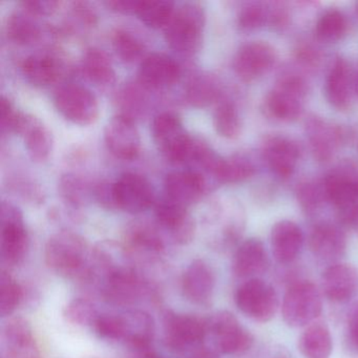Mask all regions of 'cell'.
Masks as SVG:
<instances>
[{
  "label": "cell",
  "instance_id": "1",
  "mask_svg": "<svg viewBox=\"0 0 358 358\" xmlns=\"http://www.w3.org/2000/svg\"><path fill=\"white\" fill-rule=\"evenodd\" d=\"M89 253L83 238L71 232H60L45 247V262L56 273L66 278H85L89 269Z\"/></svg>",
  "mask_w": 358,
  "mask_h": 358
},
{
  "label": "cell",
  "instance_id": "2",
  "mask_svg": "<svg viewBox=\"0 0 358 358\" xmlns=\"http://www.w3.org/2000/svg\"><path fill=\"white\" fill-rule=\"evenodd\" d=\"M204 22V11L200 6L184 5L165 27L167 45L178 53L192 55L200 47Z\"/></svg>",
  "mask_w": 358,
  "mask_h": 358
},
{
  "label": "cell",
  "instance_id": "3",
  "mask_svg": "<svg viewBox=\"0 0 358 358\" xmlns=\"http://www.w3.org/2000/svg\"><path fill=\"white\" fill-rule=\"evenodd\" d=\"M152 133L159 152L167 160L173 163L189 160L194 141L175 115L163 113L157 116L152 122Z\"/></svg>",
  "mask_w": 358,
  "mask_h": 358
},
{
  "label": "cell",
  "instance_id": "4",
  "mask_svg": "<svg viewBox=\"0 0 358 358\" xmlns=\"http://www.w3.org/2000/svg\"><path fill=\"white\" fill-rule=\"evenodd\" d=\"M322 310L320 291L315 285L307 280L292 285L282 299V317L293 328L310 326L322 313Z\"/></svg>",
  "mask_w": 358,
  "mask_h": 358
},
{
  "label": "cell",
  "instance_id": "5",
  "mask_svg": "<svg viewBox=\"0 0 358 358\" xmlns=\"http://www.w3.org/2000/svg\"><path fill=\"white\" fill-rule=\"evenodd\" d=\"M306 83L296 75H286L280 78L265 99L267 114L275 120L291 122L303 112Z\"/></svg>",
  "mask_w": 358,
  "mask_h": 358
},
{
  "label": "cell",
  "instance_id": "6",
  "mask_svg": "<svg viewBox=\"0 0 358 358\" xmlns=\"http://www.w3.org/2000/svg\"><path fill=\"white\" fill-rule=\"evenodd\" d=\"M236 303L243 313L263 322L272 320L278 307L275 290L259 278L246 280L238 287Z\"/></svg>",
  "mask_w": 358,
  "mask_h": 358
},
{
  "label": "cell",
  "instance_id": "7",
  "mask_svg": "<svg viewBox=\"0 0 358 358\" xmlns=\"http://www.w3.org/2000/svg\"><path fill=\"white\" fill-rule=\"evenodd\" d=\"M55 106L64 118L81 127L92 124L99 117L97 98L90 90L81 85L62 87L56 93Z\"/></svg>",
  "mask_w": 358,
  "mask_h": 358
},
{
  "label": "cell",
  "instance_id": "8",
  "mask_svg": "<svg viewBox=\"0 0 358 358\" xmlns=\"http://www.w3.org/2000/svg\"><path fill=\"white\" fill-rule=\"evenodd\" d=\"M207 330L213 341L224 354H240L250 349L253 338L250 333L240 324L234 314L217 312L207 322Z\"/></svg>",
  "mask_w": 358,
  "mask_h": 358
},
{
  "label": "cell",
  "instance_id": "9",
  "mask_svg": "<svg viewBox=\"0 0 358 358\" xmlns=\"http://www.w3.org/2000/svg\"><path fill=\"white\" fill-rule=\"evenodd\" d=\"M322 185L327 201L336 207L339 217L358 206V169L355 167H337L326 176Z\"/></svg>",
  "mask_w": 358,
  "mask_h": 358
},
{
  "label": "cell",
  "instance_id": "10",
  "mask_svg": "<svg viewBox=\"0 0 358 358\" xmlns=\"http://www.w3.org/2000/svg\"><path fill=\"white\" fill-rule=\"evenodd\" d=\"M115 207L129 213H140L154 203V192L150 182L134 173H123L112 186Z\"/></svg>",
  "mask_w": 358,
  "mask_h": 358
},
{
  "label": "cell",
  "instance_id": "11",
  "mask_svg": "<svg viewBox=\"0 0 358 358\" xmlns=\"http://www.w3.org/2000/svg\"><path fill=\"white\" fill-rule=\"evenodd\" d=\"M28 249V236L22 213L12 205L1 208V259L9 266L20 264Z\"/></svg>",
  "mask_w": 358,
  "mask_h": 358
},
{
  "label": "cell",
  "instance_id": "12",
  "mask_svg": "<svg viewBox=\"0 0 358 358\" xmlns=\"http://www.w3.org/2000/svg\"><path fill=\"white\" fill-rule=\"evenodd\" d=\"M207 322L202 318L169 312L164 318V336L171 349L182 351L200 345L206 336Z\"/></svg>",
  "mask_w": 358,
  "mask_h": 358
},
{
  "label": "cell",
  "instance_id": "13",
  "mask_svg": "<svg viewBox=\"0 0 358 358\" xmlns=\"http://www.w3.org/2000/svg\"><path fill=\"white\" fill-rule=\"evenodd\" d=\"M276 62L271 45L263 41H252L243 45L234 60L236 74L246 83L257 80L267 74Z\"/></svg>",
  "mask_w": 358,
  "mask_h": 358
},
{
  "label": "cell",
  "instance_id": "14",
  "mask_svg": "<svg viewBox=\"0 0 358 358\" xmlns=\"http://www.w3.org/2000/svg\"><path fill=\"white\" fill-rule=\"evenodd\" d=\"M106 145L117 158L131 160L139 154L141 138L134 121L125 115L113 117L106 127Z\"/></svg>",
  "mask_w": 358,
  "mask_h": 358
},
{
  "label": "cell",
  "instance_id": "15",
  "mask_svg": "<svg viewBox=\"0 0 358 358\" xmlns=\"http://www.w3.org/2000/svg\"><path fill=\"white\" fill-rule=\"evenodd\" d=\"M103 295L116 305H131L140 299L144 291L141 278L129 266L110 272L101 285Z\"/></svg>",
  "mask_w": 358,
  "mask_h": 358
},
{
  "label": "cell",
  "instance_id": "16",
  "mask_svg": "<svg viewBox=\"0 0 358 358\" xmlns=\"http://www.w3.org/2000/svg\"><path fill=\"white\" fill-rule=\"evenodd\" d=\"M3 338L6 358H41L32 328L24 318H11L3 327Z\"/></svg>",
  "mask_w": 358,
  "mask_h": 358
},
{
  "label": "cell",
  "instance_id": "17",
  "mask_svg": "<svg viewBox=\"0 0 358 358\" xmlns=\"http://www.w3.org/2000/svg\"><path fill=\"white\" fill-rule=\"evenodd\" d=\"M299 156V145L289 138L272 137L264 143V161L276 177H290L294 173Z\"/></svg>",
  "mask_w": 358,
  "mask_h": 358
},
{
  "label": "cell",
  "instance_id": "18",
  "mask_svg": "<svg viewBox=\"0 0 358 358\" xmlns=\"http://www.w3.org/2000/svg\"><path fill=\"white\" fill-rule=\"evenodd\" d=\"M180 77L179 64L163 54H152L140 64V81L150 89H166L178 83Z\"/></svg>",
  "mask_w": 358,
  "mask_h": 358
},
{
  "label": "cell",
  "instance_id": "19",
  "mask_svg": "<svg viewBox=\"0 0 358 358\" xmlns=\"http://www.w3.org/2000/svg\"><path fill=\"white\" fill-rule=\"evenodd\" d=\"M322 290L330 301L345 303L358 291V271L348 264H334L322 275Z\"/></svg>",
  "mask_w": 358,
  "mask_h": 358
},
{
  "label": "cell",
  "instance_id": "20",
  "mask_svg": "<svg viewBox=\"0 0 358 358\" xmlns=\"http://www.w3.org/2000/svg\"><path fill=\"white\" fill-rule=\"evenodd\" d=\"M156 217L158 223L171 232L176 242L186 244L192 241L194 232V222L183 205L166 198L157 204Z\"/></svg>",
  "mask_w": 358,
  "mask_h": 358
},
{
  "label": "cell",
  "instance_id": "21",
  "mask_svg": "<svg viewBox=\"0 0 358 358\" xmlns=\"http://www.w3.org/2000/svg\"><path fill=\"white\" fill-rule=\"evenodd\" d=\"M310 250L322 261H337L345 255L347 238L338 226L330 223L316 225L310 234Z\"/></svg>",
  "mask_w": 358,
  "mask_h": 358
},
{
  "label": "cell",
  "instance_id": "22",
  "mask_svg": "<svg viewBox=\"0 0 358 358\" xmlns=\"http://www.w3.org/2000/svg\"><path fill=\"white\" fill-rule=\"evenodd\" d=\"M307 136L314 157L322 162L333 158L345 137L339 127L316 117L308 121Z\"/></svg>",
  "mask_w": 358,
  "mask_h": 358
},
{
  "label": "cell",
  "instance_id": "23",
  "mask_svg": "<svg viewBox=\"0 0 358 358\" xmlns=\"http://www.w3.org/2000/svg\"><path fill=\"white\" fill-rule=\"evenodd\" d=\"M268 255L265 246L257 238L245 241L234 255L232 271L240 278H257L268 268Z\"/></svg>",
  "mask_w": 358,
  "mask_h": 358
},
{
  "label": "cell",
  "instance_id": "24",
  "mask_svg": "<svg viewBox=\"0 0 358 358\" xmlns=\"http://www.w3.org/2000/svg\"><path fill=\"white\" fill-rule=\"evenodd\" d=\"M164 188L169 200L187 207L202 196L205 190V180L196 171H175L167 176Z\"/></svg>",
  "mask_w": 358,
  "mask_h": 358
},
{
  "label": "cell",
  "instance_id": "25",
  "mask_svg": "<svg viewBox=\"0 0 358 358\" xmlns=\"http://www.w3.org/2000/svg\"><path fill=\"white\" fill-rule=\"evenodd\" d=\"M303 234L294 222L284 220L278 222L271 230V246L274 257L280 264L294 261L301 252Z\"/></svg>",
  "mask_w": 358,
  "mask_h": 358
},
{
  "label": "cell",
  "instance_id": "26",
  "mask_svg": "<svg viewBox=\"0 0 358 358\" xmlns=\"http://www.w3.org/2000/svg\"><path fill=\"white\" fill-rule=\"evenodd\" d=\"M184 294L192 303L204 305L213 296L215 276L205 262H192L184 272L182 280Z\"/></svg>",
  "mask_w": 358,
  "mask_h": 358
},
{
  "label": "cell",
  "instance_id": "27",
  "mask_svg": "<svg viewBox=\"0 0 358 358\" xmlns=\"http://www.w3.org/2000/svg\"><path fill=\"white\" fill-rule=\"evenodd\" d=\"M352 77L348 62L337 57L329 71L324 87L327 100L336 110H345L350 106L353 89Z\"/></svg>",
  "mask_w": 358,
  "mask_h": 358
},
{
  "label": "cell",
  "instance_id": "28",
  "mask_svg": "<svg viewBox=\"0 0 358 358\" xmlns=\"http://www.w3.org/2000/svg\"><path fill=\"white\" fill-rule=\"evenodd\" d=\"M122 341H127L136 349H148L154 337V320L150 314L139 310L119 314Z\"/></svg>",
  "mask_w": 358,
  "mask_h": 358
},
{
  "label": "cell",
  "instance_id": "29",
  "mask_svg": "<svg viewBox=\"0 0 358 358\" xmlns=\"http://www.w3.org/2000/svg\"><path fill=\"white\" fill-rule=\"evenodd\" d=\"M18 134L24 137L27 150L35 162L48 160L52 150V136L39 119L24 115Z\"/></svg>",
  "mask_w": 358,
  "mask_h": 358
},
{
  "label": "cell",
  "instance_id": "30",
  "mask_svg": "<svg viewBox=\"0 0 358 358\" xmlns=\"http://www.w3.org/2000/svg\"><path fill=\"white\" fill-rule=\"evenodd\" d=\"M287 18L288 14L280 6L252 3H248L241 10L238 22L242 30L253 31L262 28L265 24L282 27L286 24Z\"/></svg>",
  "mask_w": 358,
  "mask_h": 358
},
{
  "label": "cell",
  "instance_id": "31",
  "mask_svg": "<svg viewBox=\"0 0 358 358\" xmlns=\"http://www.w3.org/2000/svg\"><path fill=\"white\" fill-rule=\"evenodd\" d=\"M299 350L306 358H329L332 352V337L326 324H311L299 337Z\"/></svg>",
  "mask_w": 358,
  "mask_h": 358
},
{
  "label": "cell",
  "instance_id": "32",
  "mask_svg": "<svg viewBox=\"0 0 358 358\" xmlns=\"http://www.w3.org/2000/svg\"><path fill=\"white\" fill-rule=\"evenodd\" d=\"M24 76L35 87H47L55 83L60 68L55 58L45 55H33L24 60L22 66Z\"/></svg>",
  "mask_w": 358,
  "mask_h": 358
},
{
  "label": "cell",
  "instance_id": "33",
  "mask_svg": "<svg viewBox=\"0 0 358 358\" xmlns=\"http://www.w3.org/2000/svg\"><path fill=\"white\" fill-rule=\"evenodd\" d=\"M127 247L140 257H157L164 249L162 238L154 228L146 225H135L127 234Z\"/></svg>",
  "mask_w": 358,
  "mask_h": 358
},
{
  "label": "cell",
  "instance_id": "34",
  "mask_svg": "<svg viewBox=\"0 0 358 358\" xmlns=\"http://www.w3.org/2000/svg\"><path fill=\"white\" fill-rule=\"evenodd\" d=\"M83 68L87 78L97 85H108L115 80L112 60L102 50L90 49L83 57Z\"/></svg>",
  "mask_w": 358,
  "mask_h": 358
},
{
  "label": "cell",
  "instance_id": "35",
  "mask_svg": "<svg viewBox=\"0 0 358 358\" xmlns=\"http://www.w3.org/2000/svg\"><path fill=\"white\" fill-rule=\"evenodd\" d=\"M173 13V3L164 0H143L138 3L136 15L152 29L166 27Z\"/></svg>",
  "mask_w": 358,
  "mask_h": 358
},
{
  "label": "cell",
  "instance_id": "36",
  "mask_svg": "<svg viewBox=\"0 0 358 358\" xmlns=\"http://www.w3.org/2000/svg\"><path fill=\"white\" fill-rule=\"evenodd\" d=\"M32 14L24 12H14L8 20V36L18 45H29L34 43L41 35V29L33 18Z\"/></svg>",
  "mask_w": 358,
  "mask_h": 358
},
{
  "label": "cell",
  "instance_id": "37",
  "mask_svg": "<svg viewBox=\"0 0 358 358\" xmlns=\"http://www.w3.org/2000/svg\"><path fill=\"white\" fill-rule=\"evenodd\" d=\"M348 30L345 16L336 9L324 12L316 22L315 36L324 43H334L341 41Z\"/></svg>",
  "mask_w": 358,
  "mask_h": 358
},
{
  "label": "cell",
  "instance_id": "38",
  "mask_svg": "<svg viewBox=\"0 0 358 358\" xmlns=\"http://www.w3.org/2000/svg\"><path fill=\"white\" fill-rule=\"evenodd\" d=\"M213 124L217 133L226 139H236L240 136L242 123L234 102L223 100L217 104L213 114Z\"/></svg>",
  "mask_w": 358,
  "mask_h": 358
},
{
  "label": "cell",
  "instance_id": "39",
  "mask_svg": "<svg viewBox=\"0 0 358 358\" xmlns=\"http://www.w3.org/2000/svg\"><path fill=\"white\" fill-rule=\"evenodd\" d=\"M255 169L252 163L243 157L222 159L217 163L213 175L222 183L234 184L245 181L255 175Z\"/></svg>",
  "mask_w": 358,
  "mask_h": 358
},
{
  "label": "cell",
  "instance_id": "40",
  "mask_svg": "<svg viewBox=\"0 0 358 358\" xmlns=\"http://www.w3.org/2000/svg\"><path fill=\"white\" fill-rule=\"evenodd\" d=\"M22 288L15 280L7 272L0 275V313L3 316L10 315L20 305L22 299Z\"/></svg>",
  "mask_w": 358,
  "mask_h": 358
},
{
  "label": "cell",
  "instance_id": "41",
  "mask_svg": "<svg viewBox=\"0 0 358 358\" xmlns=\"http://www.w3.org/2000/svg\"><path fill=\"white\" fill-rule=\"evenodd\" d=\"M64 316L69 322L77 326H94L100 314L91 301L76 299L66 306Z\"/></svg>",
  "mask_w": 358,
  "mask_h": 358
},
{
  "label": "cell",
  "instance_id": "42",
  "mask_svg": "<svg viewBox=\"0 0 358 358\" xmlns=\"http://www.w3.org/2000/svg\"><path fill=\"white\" fill-rule=\"evenodd\" d=\"M219 96L217 83L210 77H200L190 85L188 89V100L192 106H202L213 103Z\"/></svg>",
  "mask_w": 358,
  "mask_h": 358
},
{
  "label": "cell",
  "instance_id": "43",
  "mask_svg": "<svg viewBox=\"0 0 358 358\" xmlns=\"http://www.w3.org/2000/svg\"><path fill=\"white\" fill-rule=\"evenodd\" d=\"M113 45L117 55L124 62H136L143 54V45L131 33L118 30L113 36Z\"/></svg>",
  "mask_w": 358,
  "mask_h": 358
},
{
  "label": "cell",
  "instance_id": "44",
  "mask_svg": "<svg viewBox=\"0 0 358 358\" xmlns=\"http://www.w3.org/2000/svg\"><path fill=\"white\" fill-rule=\"evenodd\" d=\"M297 199L306 213H315L320 208L324 201H327L322 182H306L301 184L297 189Z\"/></svg>",
  "mask_w": 358,
  "mask_h": 358
},
{
  "label": "cell",
  "instance_id": "45",
  "mask_svg": "<svg viewBox=\"0 0 358 358\" xmlns=\"http://www.w3.org/2000/svg\"><path fill=\"white\" fill-rule=\"evenodd\" d=\"M0 110H1V131L3 133L18 134L24 114L18 112L11 101L5 97L1 98Z\"/></svg>",
  "mask_w": 358,
  "mask_h": 358
},
{
  "label": "cell",
  "instance_id": "46",
  "mask_svg": "<svg viewBox=\"0 0 358 358\" xmlns=\"http://www.w3.org/2000/svg\"><path fill=\"white\" fill-rule=\"evenodd\" d=\"M94 327L98 334L103 338L112 339V341H120L122 338L119 314L118 315L100 314Z\"/></svg>",
  "mask_w": 358,
  "mask_h": 358
},
{
  "label": "cell",
  "instance_id": "47",
  "mask_svg": "<svg viewBox=\"0 0 358 358\" xmlns=\"http://www.w3.org/2000/svg\"><path fill=\"white\" fill-rule=\"evenodd\" d=\"M22 8L32 15H52L59 8V1L56 0H27L22 1Z\"/></svg>",
  "mask_w": 358,
  "mask_h": 358
},
{
  "label": "cell",
  "instance_id": "48",
  "mask_svg": "<svg viewBox=\"0 0 358 358\" xmlns=\"http://www.w3.org/2000/svg\"><path fill=\"white\" fill-rule=\"evenodd\" d=\"M138 3L139 1H135V0H114V1H106V6L113 11L129 14L136 13Z\"/></svg>",
  "mask_w": 358,
  "mask_h": 358
},
{
  "label": "cell",
  "instance_id": "49",
  "mask_svg": "<svg viewBox=\"0 0 358 358\" xmlns=\"http://www.w3.org/2000/svg\"><path fill=\"white\" fill-rule=\"evenodd\" d=\"M350 334L356 345H358V309L352 314L350 320Z\"/></svg>",
  "mask_w": 358,
  "mask_h": 358
},
{
  "label": "cell",
  "instance_id": "50",
  "mask_svg": "<svg viewBox=\"0 0 358 358\" xmlns=\"http://www.w3.org/2000/svg\"><path fill=\"white\" fill-rule=\"evenodd\" d=\"M190 358H217V355L210 350L203 349L194 353Z\"/></svg>",
  "mask_w": 358,
  "mask_h": 358
},
{
  "label": "cell",
  "instance_id": "51",
  "mask_svg": "<svg viewBox=\"0 0 358 358\" xmlns=\"http://www.w3.org/2000/svg\"><path fill=\"white\" fill-rule=\"evenodd\" d=\"M139 358H161L154 352H150L148 349L140 350Z\"/></svg>",
  "mask_w": 358,
  "mask_h": 358
},
{
  "label": "cell",
  "instance_id": "52",
  "mask_svg": "<svg viewBox=\"0 0 358 358\" xmlns=\"http://www.w3.org/2000/svg\"><path fill=\"white\" fill-rule=\"evenodd\" d=\"M352 83H353V90L355 91L356 95L358 96V70L356 71L355 74L352 77Z\"/></svg>",
  "mask_w": 358,
  "mask_h": 358
},
{
  "label": "cell",
  "instance_id": "53",
  "mask_svg": "<svg viewBox=\"0 0 358 358\" xmlns=\"http://www.w3.org/2000/svg\"><path fill=\"white\" fill-rule=\"evenodd\" d=\"M356 12L358 13V3H356Z\"/></svg>",
  "mask_w": 358,
  "mask_h": 358
},
{
  "label": "cell",
  "instance_id": "54",
  "mask_svg": "<svg viewBox=\"0 0 358 358\" xmlns=\"http://www.w3.org/2000/svg\"><path fill=\"white\" fill-rule=\"evenodd\" d=\"M83 358H91V357H83Z\"/></svg>",
  "mask_w": 358,
  "mask_h": 358
}]
</instances>
